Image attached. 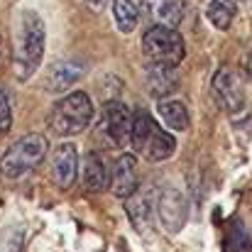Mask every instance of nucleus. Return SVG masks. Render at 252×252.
I'll list each match as a JSON object with an SVG mask.
<instances>
[{
    "instance_id": "obj_1",
    "label": "nucleus",
    "mask_w": 252,
    "mask_h": 252,
    "mask_svg": "<svg viewBox=\"0 0 252 252\" xmlns=\"http://www.w3.org/2000/svg\"><path fill=\"white\" fill-rule=\"evenodd\" d=\"M44 22L34 10H22L12 34V66L17 81L32 79L44 57Z\"/></svg>"
},
{
    "instance_id": "obj_2",
    "label": "nucleus",
    "mask_w": 252,
    "mask_h": 252,
    "mask_svg": "<svg viewBox=\"0 0 252 252\" xmlns=\"http://www.w3.org/2000/svg\"><path fill=\"white\" fill-rule=\"evenodd\" d=\"M93 120V100L84 91L66 93L62 100H57L47 115V125L59 137H71L84 132Z\"/></svg>"
},
{
    "instance_id": "obj_3",
    "label": "nucleus",
    "mask_w": 252,
    "mask_h": 252,
    "mask_svg": "<svg viewBox=\"0 0 252 252\" xmlns=\"http://www.w3.org/2000/svg\"><path fill=\"white\" fill-rule=\"evenodd\" d=\"M130 145L137 155H142L150 162H164L176 152V140L162 130L150 113L140 110L132 115V130H130Z\"/></svg>"
},
{
    "instance_id": "obj_4",
    "label": "nucleus",
    "mask_w": 252,
    "mask_h": 252,
    "mask_svg": "<svg viewBox=\"0 0 252 252\" xmlns=\"http://www.w3.org/2000/svg\"><path fill=\"white\" fill-rule=\"evenodd\" d=\"M47 150H49V142L39 132H30L20 137L15 145H10L0 155V174L5 179H20L30 174L34 167L42 164V159L47 157Z\"/></svg>"
},
{
    "instance_id": "obj_5",
    "label": "nucleus",
    "mask_w": 252,
    "mask_h": 252,
    "mask_svg": "<svg viewBox=\"0 0 252 252\" xmlns=\"http://www.w3.org/2000/svg\"><path fill=\"white\" fill-rule=\"evenodd\" d=\"M142 52L150 62H162V64H179L186 54L184 39L176 32V27L167 25H152L145 37H142Z\"/></svg>"
},
{
    "instance_id": "obj_6",
    "label": "nucleus",
    "mask_w": 252,
    "mask_h": 252,
    "mask_svg": "<svg viewBox=\"0 0 252 252\" xmlns=\"http://www.w3.org/2000/svg\"><path fill=\"white\" fill-rule=\"evenodd\" d=\"M100 130L115 147L130 145V130H132V113L120 100H108L100 110Z\"/></svg>"
},
{
    "instance_id": "obj_7",
    "label": "nucleus",
    "mask_w": 252,
    "mask_h": 252,
    "mask_svg": "<svg viewBox=\"0 0 252 252\" xmlns=\"http://www.w3.org/2000/svg\"><path fill=\"white\" fill-rule=\"evenodd\" d=\"M213 98L230 115H235V113H240L245 108L243 81H240V76L230 66H220L216 71V76H213Z\"/></svg>"
},
{
    "instance_id": "obj_8",
    "label": "nucleus",
    "mask_w": 252,
    "mask_h": 252,
    "mask_svg": "<svg viewBox=\"0 0 252 252\" xmlns=\"http://www.w3.org/2000/svg\"><path fill=\"white\" fill-rule=\"evenodd\" d=\"M157 216H159V223L162 228L167 230L169 235H176L184 223H186V216H189V206H186V198L179 189L167 186L162 189V193L157 196Z\"/></svg>"
},
{
    "instance_id": "obj_9",
    "label": "nucleus",
    "mask_w": 252,
    "mask_h": 252,
    "mask_svg": "<svg viewBox=\"0 0 252 252\" xmlns=\"http://www.w3.org/2000/svg\"><path fill=\"white\" fill-rule=\"evenodd\" d=\"M52 179L59 189L69 191L79 179V150L71 142H64L54 150L52 157Z\"/></svg>"
},
{
    "instance_id": "obj_10",
    "label": "nucleus",
    "mask_w": 252,
    "mask_h": 252,
    "mask_svg": "<svg viewBox=\"0 0 252 252\" xmlns=\"http://www.w3.org/2000/svg\"><path fill=\"white\" fill-rule=\"evenodd\" d=\"M108 189L118 198H127L137 189V162L132 155H120L108 176Z\"/></svg>"
},
{
    "instance_id": "obj_11",
    "label": "nucleus",
    "mask_w": 252,
    "mask_h": 252,
    "mask_svg": "<svg viewBox=\"0 0 252 252\" xmlns=\"http://www.w3.org/2000/svg\"><path fill=\"white\" fill-rule=\"evenodd\" d=\"M155 203H157V198H155V191H150V189H135V191L125 198L127 218H130V223H132L140 233H145V230L150 228Z\"/></svg>"
},
{
    "instance_id": "obj_12",
    "label": "nucleus",
    "mask_w": 252,
    "mask_h": 252,
    "mask_svg": "<svg viewBox=\"0 0 252 252\" xmlns=\"http://www.w3.org/2000/svg\"><path fill=\"white\" fill-rule=\"evenodd\" d=\"M145 84L150 95L155 98H164L171 95L176 88H179V74H176V66L174 64H162V62H152L145 71Z\"/></svg>"
},
{
    "instance_id": "obj_13",
    "label": "nucleus",
    "mask_w": 252,
    "mask_h": 252,
    "mask_svg": "<svg viewBox=\"0 0 252 252\" xmlns=\"http://www.w3.org/2000/svg\"><path fill=\"white\" fill-rule=\"evenodd\" d=\"M84 71H86V66H84V62H79V59L59 62V64H54V66H52V71L47 74L44 88H47L49 93H54V95L66 93L71 86L84 76Z\"/></svg>"
},
{
    "instance_id": "obj_14",
    "label": "nucleus",
    "mask_w": 252,
    "mask_h": 252,
    "mask_svg": "<svg viewBox=\"0 0 252 252\" xmlns=\"http://www.w3.org/2000/svg\"><path fill=\"white\" fill-rule=\"evenodd\" d=\"M147 10V15L155 20V25H167L176 27L181 22V2L176 0H137Z\"/></svg>"
},
{
    "instance_id": "obj_15",
    "label": "nucleus",
    "mask_w": 252,
    "mask_h": 252,
    "mask_svg": "<svg viewBox=\"0 0 252 252\" xmlns=\"http://www.w3.org/2000/svg\"><path fill=\"white\" fill-rule=\"evenodd\" d=\"M79 169H81L84 186L88 191H103V189H108V171H105L103 159L95 152H88L84 157V164Z\"/></svg>"
},
{
    "instance_id": "obj_16",
    "label": "nucleus",
    "mask_w": 252,
    "mask_h": 252,
    "mask_svg": "<svg viewBox=\"0 0 252 252\" xmlns=\"http://www.w3.org/2000/svg\"><path fill=\"white\" fill-rule=\"evenodd\" d=\"M159 118L164 120L169 130H176V132H186L189 130V110L181 100H174V98H162L159 105Z\"/></svg>"
},
{
    "instance_id": "obj_17",
    "label": "nucleus",
    "mask_w": 252,
    "mask_h": 252,
    "mask_svg": "<svg viewBox=\"0 0 252 252\" xmlns=\"http://www.w3.org/2000/svg\"><path fill=\"white\" fill-rule=\"evenodd\" d=\"M113 17L123 34H130L140 22V5L135 0H113Z\"/></svg>"
},
{
    "instance_id": "obj_18",
    "label": "nucleus",
    "mask_w": 252,
    "mask_h": 252,
    "mask_svg": "<svg viewBox=\"0 0 252 252\" xmlns=\"http://www.w3.org/2000/svg\"><path fill=\"white\" fill-rule=\"evenodd\" d=\"M235 15H238V2L235 0H211L208 10H206V17L218 30H228L233 25Z\"/></svg>"
},
{
    "instance_id": "obj_19",
    "label": "nucleus",
    "mask_w": 252,
    "mask_h": 252,
    "mask_svg": "<svg viewBox=\"0 0 252 252\" xmlns=\"http://www.w3.org/2000/svg\"><path fill=\"white\" fill-rule=\"evenodd\" d=\"M252 250V243L245 233V225L238 220L235 228L230 230V238H228V252H250Z\"/></svg>"
},
{
    "instance_id": "obj_20",
    "label": "nucleus",
    "mask_w": 252,
    "mask_h": 252,
    "mask_svg": "<svg viewBox=\"0 0 252 252\" xmlns=\"http://www.w3.org/2000/svg\"><path fill=\"white\" fill-rule=\"evenodd\" d=\"M12 127V108H10V98L7 93L0 88V135L10 132Z\"/></svg>"
},
{
    "instance_id": "obj_21",
    "label": "nucleus",
    "mask_w": 252,
    "mask_h": 252,
    "mask_svg": "<svg viewBox=\"0 0 252 252\" xmlns=\"http://www.w3.org/2000/svg\"><path fill=\"white\" fill-rule=\"evenodd\" d=\"M245 66H248V76L252 79V52L248 54V59H245Z\"/></svg>"
},
{
    "instance_id": "obj_22",
    "label": "nucleus",
    "mask_w": 252,
    "mask_h": 252,
    "mask_svg": "<svg viewBox=\"0 0 252 252\" xmlns=\"http://www.w3.org/2000/svg\"><path fill=\"white\" fill-rule=\"evenodd\" d=\"M88 2H91V5H93V7H100V5H103V2H105V0H88Z\"/></svg>"
},
{
    "instance_id": "obj_23",
    "label": "nucleus",
    "mask_w": 252,
    "mask_h": 252,
    "mask_svg": "<svg viewBox=\"0 0 252 252\" xmlns=\"http://www.w3.org/2000/svg\"><path fill=\"white\" fill-rule=\"evenodd\" d=\"M135 2H137V0H135Z\"/></svg>"
}]
</instances>
